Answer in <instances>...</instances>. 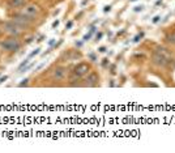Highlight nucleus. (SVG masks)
<instances>
[{
  "mask_svg": "<svg viewBox=\"0 0 175 153\" xmlns=\"http://www.w3.org/2000/svg\"><path fill=\"white\" fill-rule=\"evenodd\" d=\"M0 47L4 51H7V53H15V51L21 49V42L18 41L16 37H11L8 39H4L0 43Z\"/></svg>",
  "mask_w": 175,
  "mask_h": 153,
  "instance_id": "nucleus-1",
  "label": "nucleus"
},
{
  "mask_svg": "<svg viewBox=\"0 0 175 153\" xmlns=\"http://www.w3.org/2000/svg\"><path fill=\"white\" fill-rule=\"evenodd\" d=\"M90 71V66L88 63H79V64L72 69L71 72V77L72 79H80L83 76H86Z\"/></svg>",
  "mask_w": 175,
  "mask_h": 153,
  "instance_id": "nucleus-2",
  "label": "nucleus"
},
{
  "mask_svg": "<svg viewBox=\"0 0 175 153\" xmlns=\"http://www.w3.org/2000/svg\"><path fill=\"white\" fill-rule=\"evenodd\" d=\"M3 30L5 31V33H8V34H11V35H13V37H17L18 34L21 33V28L18 26V25L12 20V21H7L4 24V26H3Z\"/></svg>",
  "mask_w": 175,
  "mask_h": 153,
  "instance_id": "nucleus-3",
  "label": "nucleus"
},
{
  "mask_svg": "<svg viewBox=\"0 0 175 153\" xmlns=\"http://www.w3.org/2000/svg\"><path fill=\"white\" fill-rule=\"evenodd\" d=\"M152 62H153V64H155L157 67H165L168 63L165 54L161 53V51H154L153 55H152Z\"/></svg>",
  "mask_w": 175,
  "mask_h": 153,
  "instance_id": "nucleus-4",
  "label": "nucleus"
},
{
  "mask_svg": "<svg viewBox=\"0 0 175 153\" xmlns=\"http://www.w3.org/2000/svg\"><path fill=\"white\" fill-rule=\"evenodd\" d=\"M98 81H99V76L96 72H90V73H88V76L85 77L84 82L81 85L83 86H97Z\"/></svg>",
  "mask_w": 175,
  "mask_h": 153,
  "instance_id": "nucleus-5",
  "label": "nucleus"
},
{
  "mask_svg": "<svg viewBox=\"0 0 175 153\" xmlns=\"http://www.w3.org/2000/svg\"><path fill=\"white\" fill-rule=\"evenodd\" d=\"M65 75H67V68H64V67H55L52 69V73H51L52 79H55V80H63L65 77Z\"/></svg>",
  "mask_w": 175,
  "mask_h": 153,
  "instance_id": "nucleus-6",
  "label": "nucleus"
},
{
  "mask_svg": "<svg viewBox=\"0 0 175 153\" xmlns=\"http://www.w3.org/2000/svg\"><path fill=\"white\" fill-rule=\"evenodd\" d=\"M24 12H25L26 15H30V16L37 17V15L39 13V7H38V5H35V4H28L26 7H25Z\"/></svg>",
  "mask_w": 175,
  "mask_h": 153,
  "instance_id": "nucleus-7",
  "label": "nucleus"
},
{
  "mask_svg": "<svg viewBox=\"0 0 175 153\" xmlns=\"http://www.w3.org/2000/svg\"><path fill=\"white\" fill-rule=\"evenodd\" d=\"M25 4H26V0H8V7L12 9L21 8Z\"/></svg>",
  "mask_w": 175,
  "mask_h": 153,
  "instance_id": "nucleus-8",
  "label": "nucleus"
},
{
  "mask_svg": "<svg viewBox=\"0 0 175 153\" xmlns=\"http://www.w3.org/2000/svg\"><path fill=\"white\" fill-rule=\"evenodd\" d=\"M99 51H101V53H105L106 49H105V47H101V49H99Z\"/></svg>",
  "mask_w": 175,
  "mask_h": 153,
  "instance_id": "nucleus-9",
  "label": "nucleus"
}]
</instances>
